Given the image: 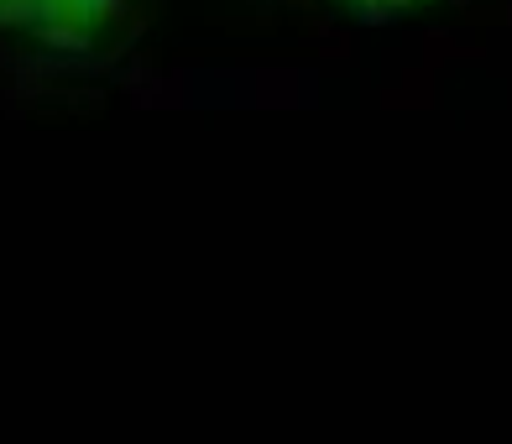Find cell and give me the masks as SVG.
I'll list each match as a JSON object with an SVG mask.
<instances>
[{"label":"cell","mask_w":512,"mask_h":444,"mask_svg":"<svg viewBox=\"0 0 512 444\" xmlns=\"http://www.w3.org/2000/svg\"><path fill=\"white\" fill-rule=\"evenodd\" d=\"M345 16H361V21H392V16H408V11H424L429 0H324Z\"/></svg>","instance_id":"7a4b0ae2"},{"label":"cell","mask_w":512,"mask_h":444,"mask_svg":"<svg viewBox=\"0 0 512 444\" xmlns=\"http://www.w3.org/2000/svg\"><path fill=\"white\" fill-rule=\"evenodd\" d=\"M126 0H0V27L53 53H84L121 21Z\"/></svg>","instance_id":"6da1fadb"}]
</instances>
